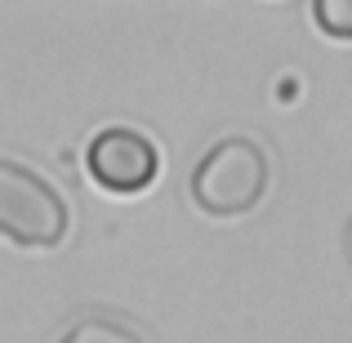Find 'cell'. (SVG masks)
Listing matches in <instances>:
<instances>
[{"mask_svg": "<svg viewBox=\"0 0 352 343\" xmlns=\"http://www.w3.org/2000/svg\"><path fill=\"white\" fill-rule=\"evenodd\" d=\"M267 156L254 138H219L192 170V201L210 219H236L263 201Z\"/></svg>", "mask_w": 352, "mask_h": 343, "instance_id": "cell-1", "label": "cell"}, {"mask_svg": "<svg viewBox=\"0 0 352 343\" xmlns=\"http://www.w3.org/2000/svg\"><path fill=\"white\" fill-rule=\"evenodd\" d=\"M85 170L89 179L98 183L112 197H134V192H147L161 174V152L147 134L129 125H107L89 138L85 147Z\"/></svg>", "mask_w": 352, "mask_h": 343, "instance_id": "cell-3", "label": "cell"}, {"mask_svg": "<svg viewBox=\"0 0 352 343\" xmlns=\"http://www.w3.org/2000/svg\"><path fill=\"white\" fill-rule=\"evenodd\" d=\"M312 18L330 41H352V0H317Z\"/></svg>", "mask_w": 352, "mask_h": 343, "instance_id": "cell-5", "label": "cell"}, {"mask_svg": "<svg viewBox=\"0 0 352 343\" xmlns=\"http://www.w3.org/2000/svg\"><path fill=\"white\" fill-rule=\"evenodd\" d=\"M58 343H143V335L129 330L125 321H112V317H85L72 330H63Z\"/></svg>", "mask_w": 352, "mask_h": 343, "instance_id": "cell-4", "label": "cell"}, {"mask_svg": "<svg viewBox=\"0 0 352 343\" xmlns=\"http://www.w3.org/2000/svg\"><path fill=\"white\" fill-rule=\"evenodd\" d=\"M67 201L45 174L0 156V236L23 250H54L67 236Z\"/></svg>", "mask_w": 352, "mask_h": 343, "instance_id": "cell-2", "label": "cell"}]
</instances>
